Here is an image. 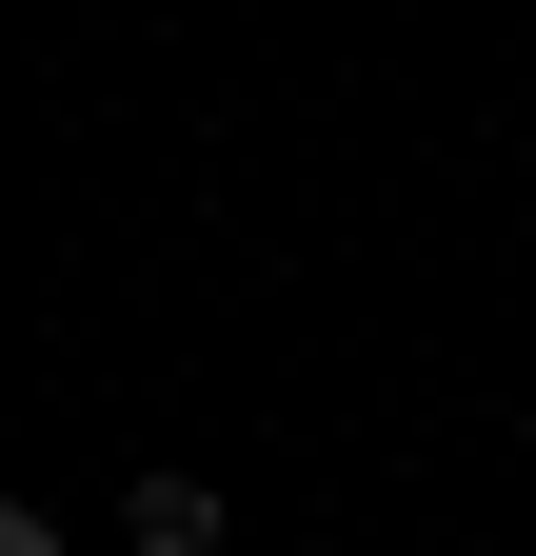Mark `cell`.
<instances>
[{
    "label": "cell",
    "mask_w": 536,
    "mask_h": 556,
    "mask_svg": "<svg viewBox=\"0 0 536 556\" xmlns=\"http://www.w3.org/2000/svg\"><path fill=\"white\" fill-rule=\"evenodd\" d=\"M0 556H60V517H40V497H0Z\"/></svg>",
    "instance_id": "obj_2"
},
{
    "label": "cell",
    "mask_w": 536,
    "mask_h": 556,
    "mask_svg": "<svg viewBox=\"0 0 536 556\" xmlns=\"http://www.w3.org/2000/svg\"><path fill=\"white\" fill-rule=\"evenodd\" d=\"M119 536H140V556H219V477H140Z\"/></svg>",
    "instance_id": "obj_1"
}]
</instances>
